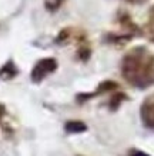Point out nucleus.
I'll use <instances>...</instances> for the list:
<instances>
[{
	"instance_id": "9d476101",
	"label": "nucleus",
	"mask_w": 154,
	"mask_h": 156,
	"mask_svg": "<svg viewBox=\"0 0 154 156\" xmlns=\"http://www.w3.org/2000/svg\"><path fill=\"white\" fill-rule=\"evenodd\" d=\"M63 2L64 0H44V6H46V9L49 12H56L63 5Z\"/></svg>"
},
{
	"instance_id": "7ed1b4c3",
	"label": "nucleus",
	"mask_w": 154,
	"mask_h": 156,
	"mask_svg": "<svg viewBox=\"0 0 154 156\" xmlns=\"http://www.w3.org/2000/svg\"><path fill=\"white\" fill-rule=\"evenodd\" d=\"M56 69H57L56 59H53V57H44V59L39 60L37 63L34 65L30 77H32V80L34 82V83H40L44 77H47V76L50 75V73H53Z\"/></svg>"
},
{
	"instance_id": "f257e3e1",
	"label": "nucleus",
	"mask_w": 154,
	"mask_h": 156,
	"mask_svg": "<svg viewBox=\"0 0 154 156\" xmlns=\"http://www.w3.org/2000/svg\"><path fill=\"white\" fill-rule=\"evenodd\" d=\"M121 76L137 89L154 86V53L144 46H135L121 60Z\"/></svg>"
},
{
	"instance_id": "0eeeda50",
	"label": "nucleus",
	"mask_w": 154,
	"mask_h": 156,
	"mask_svg": "<svg viewBox=\"0 0 154 156\" xmlns=\"http://www.w3.org/2000/svg\"><path fill=\"white\" fill-rule=\"evenodd\" d=\"M124 100H128V96H127L126 93H123V92H116V93L110 98V102H108L110 110H117L118 106H120Z\"/></svg>"
},
{
	"instance_id": "39448f33",
	"label": "nucleus",
	"mask_w": 154,
	"mask_h": 156,
	"mask_svg": "<svg viewBox=\"0 0 154 156\" xmlns=\"http://www.w3.org/2000/svg\"><path fill=\"white\" fill-rule=\"evenodd\" d=\"M117 89H118V85H117L116 82L104 80V82H101V83L98 85V87L94 90V92H91V93H80V95L76 98V100H77L79 103H84L86 100L93 99V98H96V96H98V95H104V93L116 92Z\"/></svg>"
},
{
	"instance_id": "f8f14e48",
	"label": "nucleus",
	"mask_w": 154,
	"mask_h": 156,
	"mask_svg": "<svg viewBox=\"0 0 154 156\" xmlns=\"http://www.w3.org/2000/svg\"><path fill=\"white\" fill-rule=\"evenodd\" d=\"M124 2L130 3V5H143V3L147 2V0H124Z\"/></svg>"
},
{
	"instance_id": "423d86ee",
	"label": "nucleus",
	"mask_w": 154,
	"mask_h": 156,
	"mask_svg": "<svg viewBox=\"0 0 154 156\" xmlns=\"http://www.w3.org/2000/svg\"><path fill=\"white\" fill-rule=\"evenodd\" d=\"M64 130L67 133H83L87 130V125L81 120H70L64 125Z\"/></svg>"
},
{
	"instance_id": "1a4fd4ad",
	"label": "nucleus",
	"mask_w": 154,
	"mask_h": 156,
	"mask_svg": "<svg viewBox=\"0 0 154 156\" xmlns=\"http://www.w3.org/2000/svg\"><path fill=\"white\" fill-rule=\"evenodd\" d=\"M0 73L5 76V77H13V76L17 73V69L14 67L13 62H9V63H6V66L2 69V72H0Z\"/></svg>"
},
{
	"instance_id": "9b49d317",
	"label": "nucleus",
	"mask_w": 154,
	"mask_h": 156,
	"mask_svg": "<svg viewBox=\"0 0 154 156\" xmlns=\"http://www.w3.org/2000/svg\"><path fill=\"white\" fill-rule=\"evenodd\" d=\"M128 156H150V155H147V153L143 151H139V149H131V151L128 152Z\"/></svg>"
},
{
	"instance_id": "6e6552de",
	"label": "nucleus",
	"mask_w": 154,
	"mask_h": 156,
	"mask_svg": "<svg viewBox=\"0 0 154 156\" xmlns=\"http://www.w3.org/2000/svg\"><path fill=\"white\" fill-rule=\"evenodd\" d=\"M143 33L147 34V37L154 43V6H153V9H151V12H150L149 22H147V24H145V29H144Z\"/></svg>"
},
{
	"instance_id": "20e7f679",
	"label": "nucleus",
	"mask_w": 154,
	"mask_h": 156,
	"mask_svg": "<svg viewBox=\"0 0 154 156\" xmlns=\"http://www.w3.org/2000/svg\"><path fill=\"white\" fill-rule=\"evenodd\" d=\"M140 116H141V120H143V125L147 129L154 132V93L147 96L144 99V102L141 103Z\"/></svg>"
},
{
	"instance_id": "f03ea898",
	"label": "nucleus",
	"mask_w": 154,
	"mask_h": 156,
	"mask_svg": "<svg viewBox=\"0 0 154 156\" xmlns=\"http://www.w3.org/2000/svg\"><path fill=\"white\" fill-rule=\"evenodd\" d=\"M117 22L120 26V32H114V33H108L106 36V42L111 43V44H124V43L130 42L135 36H141L143 30H141L137 24L131 20V17L126 12H120L117 16Z\"/></svg>"
}]
</instances>
